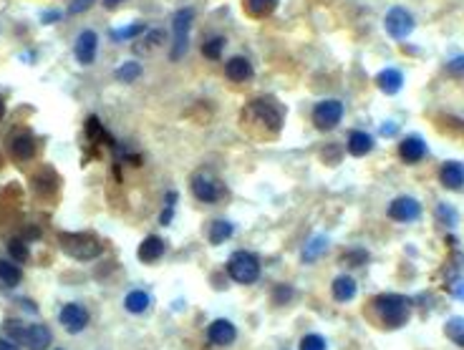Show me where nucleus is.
I'll list each match as a JSON object with an SVG mask.
<instances>
[{
	"label": "nucleus",
	"mask_w": 464,
	"mask_h": 350,
	"mask_svg": "<svg viewBox=\"0 0 464 350\" xmlns=\"http://www.w3.org/2000/svg\"><path fill=\"white\" fill-rule=\"evenodd\" d=\"M282 119H285V108L278 104L275 99H255L252 104L245 106L243 121L247 124V129H257V132H270L278 134L282 129Z\"/></svg>",
	"instance_id": "nucleus-1"
},
{
	"label": "nucleus",
	"mask_w": 464,
	"mask_h": 350,
	"mask_svg": "<svg viewBox=\"0 0 464 350\" xmlns=\"http://www.w3.org/2000/svg\"><path fill=\"white\" fill-rule=\"evenodd\" d=\"M371 307H374V313L381 320L383 328H402L409 320L411 302H409V298H404V295L386 293V295H378Z\"/></svg>",
	"instance_id": "nucleus-2"
},
{
	"label": "nucleus",
	"mask_w": 464,
	"mask_h": 350,
	"mask_svg": "<svg viewBox=\"0 0 464 350\" xmlns=\"http://www.w3.org/2000/svg\"><path fill=\"white\" fill-rule=\"evenodd\" d=\"M58 244H61V250L66 252L69 257L74 260H96V257L104 252V244L96 234L91 232H63L61 237H58Z\"/></svg>",
	"instance_id": "nucleus-3"
},
{
	"label": "nucleus",
	"mask_w": 464,
	"mask_h": 350,
	"mask_svg": "<svg viewBox=\"0 0 464 350\" xmlns=\"http://www.w3.org/2000/svg\"><path fill=\"white\" fill-rule=\"evenodd\" d=\"M189 187H192V194H195L197 200L205 202V204H217L227 194L225 181L214 174L212 169H205V167L189 176Z\"/></svg>",
	"instance_id": "nucleus-4"
},
{
	"label": "nucleus",
	"mask_w": 464,
	"mask_h": 350,
	"mask_svg": "<svg viewBox=\"0 0 464 350\" xmlns=\"http://www.w3.org/2000/svg\"><path fill=\"white\" fill-rule=\"evenodd\" d=\"M8 332L13 340L28 350H48L50 348V330L46 326H28L20 320H11L8 323Z\"/></svg>",
	"instance_id": "nucleus-5"
},
{
	"label": "nucleus",
	"mask_w": 464,
	"mask_h": 350,
	"mask_svg": "<svg viewBox=\"0 0 464 350\" xmlns=\"http://www.w3.org/2000/svg\"><path fill=\"white\" fill-rule=\"evenodd\" d=\"M260 272H263L260 260L247 250L232 252V257L227 260V275L235 282H240V285H252V282H257L260 280Z\"/></svg>",
	"instance_id": "nucleus-6"
},
{
	"label": "nucleus",
	"mask_w": 464,
	"mask_h": 350,
	"mask_svg": "<svg viewBox=\"0 0 464 350\" xmlns=\"http://www.w3.org/2000/svg\"><path fill=\"white\" fill-rule=\"evenodd\" d=\"M192 20H195V13H192V8H182V10L175 15V20H172V38H175V43H172V50H170L172 61H179V58L187 53Z\"/></svg>",
	"instance_id": "nucleus-7"
},
{
	"label": "nucleus",
	"mask_w": 464,
	"mask_h": 350,
	"mask_svg": "<svg viewBox=\"0 0 464 350\" xmlns=\"http://www.w3.org/2000/svg\"><path fill=\"white\" fill-rule=\"evenodd\" d=\"M343 119V104L336 99H326L313 106V124L320 132H331L333 126H339Z\"/></svg>",
	"instance_id": "nucleus-8"
},
{
	"label": "nucleus",
	"mask_w": 464,
	"mask_h": 350,
	"mask_svg": "<svg viewBox=\"0 0 464 350\" xmlns=\"http://www.w3.org/2000/svg\"><path fill=\"white\" fill-rule=\"evenodd\" d=\"M383 25H386V33H389L394 41H404L409 33L414 31V18H411V13H409L407 8L394 6L389 13H386Z\"/></svg>",
	"instance_id": "nucleus-9"
},
{
	"label": "nucleus",
	"mask_w": 464,
	"mask_h": 350,
	"mask_svg": "<svg viewBox=\"0 0 464 350\" xmlns=\"http://www.w3.org/2000/svg\"><path fill=\"white\" fill-rule=\"evenodd\" d=\"M389 217L394 222H414L421 217V204L414 197H399L389 204Z\"/></svg>",
	"instance_id": "nucleus-10"
},
{
	"label": "nucleus",
	"mask_w": 464,
	"mask_h": 350,
	"mask_svg": "<svg viewBox=\"0 0 464 350\" xmlns=\"http://www.w3.org/2000/svg\"><path fill=\"white\" fill-rule=\"evenodd\" d=\"M96 48H99V36L94 31H83L81 36L76 38L74 46V56L81 66H91L96 61Z\"/></svg>",
	"instance_id": "nucleus-11"
},
{
	"label": "nucleus",
	"mask_w": 464,
	"mask_h": 350,
	"mask_svg": "<svg viewBox=\"0 0 464 350\" xmlns=\"http://www.w3.org/2000/svg\"><path fill=\"white\" fill-rule=\"evenodd\" d=\"M58 320H61V326L69 332H81L83 328L88 326V313H86V307L76 305V302H69V305H63Z\"/></svg>",
	"instance_id": "nucleus-12"
},
{
	"label": "nucleus",
	"mask_w": 464,
	"mask_h": 350,
	"mask_svg": "<svg viewBox=\"0 0 464 350\" xmlns=\"http://www.w3.org/2000/svg\"><path fill=\"white\" fill-rule=\"evenodd\" d=\"M427 154V144L421 136H407L399 144V157H402L404 164H419Z\"/></svg>",
	"instance_id": "nucleus-13"
},
{
	"label": "nucleus",
	"mask_w": 464,
	"mask_h": 350,
	"mask_svg": "<svg viewBox=\"0 0 464 350\" xmlns=\"http://www.w3.org/2000/svg\"><path fill=\"white\" fill-rule=\"evenodd\" d=\"M207 338H210V343L212 345L225 348V345L235 343L238 330H235V326H232L230 320H214L212 326H210V330H207Z\"/></svg>",
	"instance_id": "nucleus-14"
},
{
	"label": "nucleus",
	"mask_w": 464,
	"mask_h": 350,
	"mask_svg": "<svg viewBox=\"0 0 464 350\" xmlns=\"http://www.w3.org/2000/svg\"><path fill=\"white\" fill-rule=\"evenodd\" d=\"M439 181L446 189H462L464 187V164L462 162H446L439 169Z\"/></svg>",
	"instance_id": "nucleus-15"
},
{
	"label": "nucleus",
	"mask_w": 464,
	"mask_h": 350,
	"mask_svg": "<svg viewBox=\"0 0 464 350\" xmlns=\"http://www.w3.org/2000/svg\"><path fill=\"white\" fill-rule=\"evenodd\" d=\"M162 255H164V242H162V237H157V234H149L144 242L139 244V260H142L144 265L157 262Z\"/></svg>",
	"instance_id": "nucleus-16"
},
{
	"label": "nucleus",
	"mask_w": 464,
	"mask_h": 350,
	"mask_svg": "<svg viewBox=\"0 0 464 350\" xmlns=\"http://www.w3.org/2000/svg\"><path fill=\"white\" fill-rule=\"evenodd\" d=\"M376 86L381 88L383 94H399L404 86V74L399 69H383L376 76Z\"/></svg>",
	"instance_id": "nucleus-17"
},
{
	"label": "nucleus",
	"mask_w": 464,
	"mask_h": 350,
	"mask_svg": "<svg viewBox=\"0 0 464 350\" xmlns=\"http://www.w3.org/2000/svg\"><path fill=\"white\" fill-rule=\"evenodd\" d=\"M225 74H227V78H230V81L243 83V81H247V78L252 76V66H250V61H247V58L235 56V58H230V61H227Z\"/></svg>",
	"instance_id": "nucleus-18"
},
{
	"label": "nucleus",
	"mask_w": 464,
	"mask_h": 350,
	"mask_svg": "<svg viewBox=\"0 0 464 350\" xmlns=\"http://www.w3.org/2000/svg\"><path fill=\"white\" fill-rule=\"evenodd\" d=\"M356 280L353 277H348V275H341V277H336L333 280V285H331V293H333V298L339 302H348V300H353L356 298Z\"/></svg>",
	"instance_id": "nucleus-19"
},
{
	"label": "nucleus",
	"mask_w": 464,
	"mask_h": 350,
	"mask_svg": "<svg viewBox=\"0 0 464 350\" xmlns=\"http://www.w3.org/2000/svg\"><path fill=\"white\" fill-rule=\"evenodd\" d=\"M371 146H374L371 134L353 132L351 136H348V154H351V157H366V154L371 151Z\"/></svg>",
	"instance_id": "nucleus-20"
},
{
	"label": "nucleus",
	"mask_w": 464,
	"mask_h": 350,
	"mask_svg": "<svg viewBox=\"0 0 464 350\" xmlns=\"http://www.w3.org/2000/svg\"><path fill=\"white\" fill-rule=\"evenodd\" d=\"M11 151H13V157L20 159V162L33 159V154H36V141H33L28 134H20V136H15L11 141Z\"/></svg>",
	"instance_id": "nucleus-21"
},
{
	"label": "nucleus",
	"mask_w": 464,
	"mask_h": 350,
	"mask_svg": "<svg viewBox=\"0 0 464 350\" xmlns=\"http://www.w3.org/2000/svg\"><path fill=\"white\" fill-rule=\"evenodd\" d=\"M151 305V298L144 293V290H132V293L124 298V307L129 310V313L134 315H142L146 313V307Z\"/></svg>",
	"instance_id": "nucleus-22"
},
{
	"label": "nucleus",
	"mask_w": 464,
	"mask_h": 350,
	"mask_svg": "<svg viewBox=\"0 0 464 350\" xmlns=\"http://www.w3.org/2000/svg\"><path fill=\"white\" fill-rule=\"evenodd\" d=\"M232 234H235V227H232L230 222H225V219H214L212 225H210V230H207V239L212 244L227 242Z\"/></svg>",
	"instance_id": "nucleus-23"
},
{
	"label": "nucleus",
	"mask_w": 464,
	"mask_h": 350,
	"mask_svg": "<svg viewBox=\"0 0 464 350\" xmlns=\"http://www.w3.org/2000/svg\"><path fill=\"white\" fill-rule=\"evenodd\" d=\"M280 0H245V10L250 18H268Z\"/></svg>",
	"instance_id": "nucleus-24"
},
{
	"label": "nucleus",
	"mask_w": 464,
	"mask_h": 350,
	"mask_svg": "<svg viewBox=\"0 0 464 350\" xmlns=\"http://www.w3.org/2000/svg\"><path fill=\"white\" fill-rule=\"evenodd\" d=\"M326 234H318V237H313L311 242L303 247V262H313V260H318L320 255H323V250H326Z\"/></svg>",
	"instance_id": "nucleus-25"
},
{
	"label": "nucleus",
	"mask_w": 464,
	"mask_h": 350,
	"mask_svg": "<svg viewBox=\"0 0 464 350\" xmlns=\"http://www.w3.org/2000/svg\"><path fill=\"white\" fill-rule=\"evenodd\" d=\"M20 267L18 265H13V262H8V260H0V282L3 285H8V288H15L20 282Z\"/></svg>",
	"instance_id": "nucleus-26"
},
{
	"label": "nucleus",
	"mask_w": 464,
	"mask_h": 350,
	"mask_svg": "<svg viewBox=\"0 0 464 350\" xmlns=\"http://www.w3.org/2000/svg\"><path fill=\"white\" fill-rule=\"evenodd\" d=\"M444 332H446V338L452 340L454 345L464 348V318H452V320H446Z\"/></svg>",
	"instance_id": "nucleus-27"
},
{
	"label": "nucleus",
	"mask_w": 464,
	"mask_h": 350,
	"mask_svg": "<svg viewBox=\"0 0 464 350\" xmlns=\"http://www.w3.org/2000/svg\"><path fill=\"white\" fill-rule=\"evenodd\" d=\"M139 76H142V63L137 61H126L119 66V71H116V78H119L121 83H132L137 81Z\"/></svg>",
	"instance_id": "nucleus-28"
},
{
	"label": "nucleus",
	"mask_w": 464,
	"mask_h": 350,
	"mask_svg": "<svg viewBox=\"0 0 464 350\" xmlns=\"http://www.w3.org/2000/svg\"><path fill=\"white\" fill-rule=\"evenodd\" d=\"M222 50H225V38L222 36L210 38V41H205V46H202L205 58H212V61H217V58L222 56Z\"/></svg>",
	"instance_id": "nucleus-29"
},
{
	"label": "nucleus",
	"mask_w": 464,
	"mask_h": 350,
	"mask_svg": "<svg viewBox=\"0 0 464 350\" xmlns=\"http://www.w3.org/2000/svg\"><path fill=\"white\" fill-rule=\"evenodd\" d=\"M144 33V23H134V25H126L121 31H114V41H129V38H137Z\"/></svg>",
	"instance_id": "nucleus-30"
},
{
	"label": "nucleus",
	"mask_w": 464,
	"mask_h": 350,
	"mask_svg": "<svg viewBox=\"0 0 464 350\" xmlns=\"http://www.w3.org/2000/svg\"><path fill=\"white\" fill-rule=\"evenodd\" d=\"M301 350H326V338L318 332H311L301 340Z\"/></svg>",
	"instance_id": "nucleus-31"
},
{
	"label": "nucleus",
	"mask_w": 464,
	"mask_h": 350,
	"mask_svg": "<svg viewBox=\"0 0 464 350\" xmlns=\"http://www.w3.org/2000/svg\"><path fill=\"white\" fill-rule=\"evenodd\" d=\"M437 217H439V222L444 227H454V225H457V212H454L449 204H439V206H437Z\"/></svg>",
	"instance_id": "nucleus-32"
},
{
	"label": "nucleus",
	"mask_w": 464,
	"mask_h": 350,
	"mask_svg": "<svg viewBox=\"0 0 464 350\" xmlns=\"http://www.w3.org/2000/svg\"><path fill=\"white\" fill-rule=\"evenodd\" d=\"M8 252H11L18 262H25V260H28V247H25L20 239H11V242H8Z\"/></svg>",
	"instance_id": "nucleus-33"
},
{
	"label": "nucleus",
	"mask_w": 464,
	"mask_h": 350,
	"mask_svg": "<svg viewBox=\"0 0 464 350\" xmlns=\"http://www.w3.org/2000/svg\"><path fill=\"white\" fill-rule=\"evenodd\" d=\"M366 260H369V255H366V250H348L343 255V265H366Z\"/></svg>",
	"instance_id": "nucleus-34"
},
{
	"label": "nucleus",
	"mask_w": 464,
	"mask_h": 350,
	"mask_svg": "<svg viewBox=\"0 0 464 350\" xmlns=\"http://www.w3.org/2000/svg\"><path fill=\"white\" fill-rule=\"evenodd\" d=\"M175 200H177V194H175V192L167 194V206H164L162 217H159V222H162V225H170L172 217H175V209H172V206H170V204H175Z\"/></svg>",
	"instance_id": "nucleus-35"
},
{
	"label": "nucleus",
	"mask_w": 464,
	"mask_h": 350,
	"mask_svg": "<svg viewBox=\"0 0 464 350\" xmlns=\"http://www.w3.org/2000/svg\"><path fill=\"white\" fill-rule=\"evenodd\" d=\"M275 302L278 305H282V302H288L290 298H293V288H288V285H280V288H275Z\"/></svg>",
	"instance_id": "nucleus-36"
},
{
	"label": "nucleus",
	"mask_w": 464,
	"mask_h": 350,
	"mask_svg": "<svg viewBox=\"0 0 464 350\" xmlns=\"http://www.w3.org/2000/svg\"><path fill=\"white\" fill-rule=\"evenodd\" d=\"M446 69H449V74H452V76H459V78H462V76H464V56H457L454 61H449V66H446Z\"/></svg>",
	"instance_id": "nucleus-37"
},
{
	"label": "nucleus",
	"mask_w": 464,
	"mask_h": 350,
	"mask_svg": "<svg viewBox=\"0 0 464 350\" xmlns=\"http://www.w3.org/2000/svg\"><path fill=\"white\" fill-rule=\"evenodd\" d=\"M91 3H94V0H74L69 10H71V13H83L88 6H91Z\"/></svg>",
	"instance_id": "nucleus-38"
},
{
	"label": "nucleus",
	"mask_w": 464,
	"mask_h": 350,
	"mask_svg": "<svg viewBox=\"0 0 464 350\" xmlns=\"http://www.w3.org/2000/svg\"><path fill=\"white\" fill-rule=\"evenodd\" d=\"M0 350H20V345L11 338H0Z\"/></svg>",
	"instance_id": "nucleus-39"
},
{
	"label": "nucleus",
	"mask_w": 464,
	"mask_h": 350,
	"mask_svg": "<svg viewBox=\"0 0 464 350\" xmlns=\"http://www.w3.org/2000/svg\"><path fill=\"white\" fill-rule=\"evenodd\" d=\"M454 298H457V300H462L464 302V282H457V285H454Z\"/></svg>",
	"instance_id": "nucleus-40"
},
{
	"label": "nucleus",
	"mask_w": 464,
	"mask_h": 350,
	"mask_svg": "<svg viewBox=\"0 0 464 350\" xmlns=\"http://www.w3.org/2000/svg\"><path fill=\"white\" fill-rule=\"evenodd\" d=\"M58 18H61L58 13H46V15H43L41 20H43V23H53V20H58Z\"/></svg>",
	"instance_id": "nucleus-41"
},
{
	"label": "nucleus",
	"mask_w": 464,
	"mask_h": 350,
	"mask_svg": "<svg viewBox=\"0 0 464 350\" xmlns=\"http://www.w3.org/2000/svg\"><path fill=\"white\" fill-rule=\"evenodd\" d=\"M121 3H124V0H104V6L107 8H116V6H121Z\"/></svg>",
	"instance_id": "nucleus-42"
},
{
	"label": "nucleus",
	"mask_w": 464,
	"mask_h": 350,
	"mask_svg": "<svg viewBox=\"0 0 464 350\" xmlns=\"http://www.w3.org/2000/svg\"><path fill=\"white\" fill-rule=\"evenodd\" d=\"M3 116H6V101L0 99V119H3Z\"/></svg>",
	"instance_id": "nucleus-43"
},
{
	"label": "nucleus",
	"mask_w": 464,
	"mask_h": 350,
	"mask_svg": "<svg viewBox=\"0 0 464 350\" xmlns=\"http://www.w3.org/2000/svg\"><path fill=\"white\" fill-rule=\"evenodd\" d=\"M56 350H61V348H56Z\"/></svg>",
	"instance_id": "nucleus-44"
}]
</instances>
